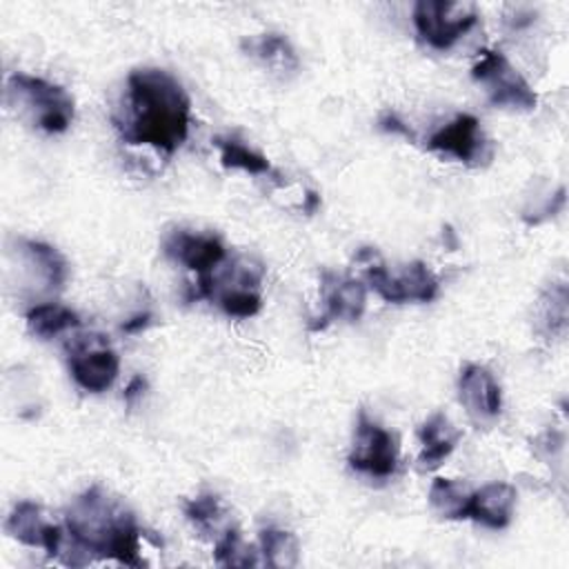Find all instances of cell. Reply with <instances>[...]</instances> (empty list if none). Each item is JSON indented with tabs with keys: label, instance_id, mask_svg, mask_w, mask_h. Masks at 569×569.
<instances>
[{
	"label": "cell",
	"instance_id": "25",
	"mask_svg": "<svg viewBox=\"0 0 569 569\" xmlns=\"http://www.w3.org/2000/svg\"><path fill=\"white\" fill-rule=\"evenodd\" d=\"M213 298L218 300V307L231 318H251L262 307L258 289H222Z\"/></svg>",
	"mask_w": 569,
	"mask_h": 569
},
{
	"label": "cell",
	"instance_id": "4",
	"mask_svg": "<svg viewBox=\"0 0 569 569\" xmlns=\"http://www.w3.org/2000/svg\"><path fill=\"white\" fill-rule=\"evenodd\" d=\"M356 262L362 264L367 284L385 302H431L440 291L438 276L422 260H413L405 264L398 273H393L385 267L376 249L362 247L356 253Z\"/></svg>",
	"mask_w": 569,
	"mask_h": 569
},
{
	"label": "cell",
	"instance_id": "15",
	"mask_svg": "<svg viewBox=\"0 0 569 569\" xmlns=\"http://www.w3.org/2000/svg\"><path fill=\"white\" fill-rule=\"evenodd\" d=\"M16 253L29 267V273L36 276L47 289L58 291L64 287L69 267L56 247L31 238H16Z\"/></svg>",
	"mask_w": 569,
	"mask_h": 569
},
{
	"label": "cell",
	"instance_id": "8",
	"mask_svg": "<svg viewBox=\"0 0 569 569\" xmlns=\"http://www.w3.org/2000/svg\"><path fill=\"white\" fill-rule=\"evenodd\" d=\"M398 453L400 445L396 433L380 427L360 409L353 429V445L347 458L349 467L371 478H389L398 467Z\"/></svg>",
	"mask_w": 569,
	"mask_h": 569
},
{
	"label": "cell",
	"instance_id": "10",
	"mask_svg": "<svg viewBox=\"0 0 569 569\" xmlns=\"http://www.w3.org/2000/svg\"><path fill=\"white\" fill-rule=\"evenodd\" d=\"M427 149L456 158L467 167H482L493 156L491 142L485 138L478 118L471 113H458L453 120L433 131L427 140Z\"/></svg>",
	"mask_w": 569,
	"mask_h": 569
},
{
	"label": "cell",
	"instance_id": "24",
	"mask_svg": "<svg viewBox=\"0 0 569 569\" xmlns=\"http://www.w3.org/2000/svg\"><path fill=\"white\" fill-rule=\"evenodd\" d=\"M256 551L242 545L240 531L236 527H227L213 545V560L224 567H249L256 565Z\"/></svg>",
	"mask_w": 569,
	"mask_h": 569
},
{
	"label": "cell",
	"instance_id": "13",
	"mask_svg": "<svg viewBox=\"0 0 569 569\" xmlns=\"http://www.w3.org/2000/svg\"><path fill=\"white\" fill-rule=\"evenodd\" d=\"M516 489L509 482H489L469 496L467 518L489 529H505L513 518Z\"/></svg>",
	"mask_w": 569,
	"mask_h": 569
},
{
	"label": "cell",
	"instance_id": "7",
	"mask_svg": "<svg viewBox=\"0 0 569 569\" xmlns=\"http://www.w3.org/2000/svg\"><path fill=\"white\" fill-rule=\"evenodd\" d=\"M482 56L471 67V78L485 87L489 102L516 111H531L538 104L536 91L511 67L505 53L496 49H482Z\"/></svg>",
	"mask_w": 569,
	"mask_h": 569
},
{
	"label": "cell",
	"instance_id": "21",
	"mask_svg": "<svg viewBox=\"0 0 569 569\" xmlns=\"http://www.w3.org/2000/svg\"><path fill=\"white\" fill-rule=\"evenodd\" d=\"M260 551L264 562L276 569H291L300 560V545L298 538L280 527H264L258 533Z\"/></svg>",
	"mask_w": 569,
	"mask_h": 569
},
{
	"label": "cell",
	"instance_id": "11",
	"mask_svg": "<svg viewBox=\"0 0 569 569\" xmlns=\"http://www.w3.org/2000/svg\"><path fill=\"white\" fill-rule=\"evenodd\" d=\"M320 296L325 311L318 322L311 325L313 331H322L333 320L353 322L365 313L367 307V284L351 276H340L333 271H322Z\"/></svg>",
	"mask_w": 569,
	"mask_h": 569
},
{
	"label": "cell",
	"instance_id": "29",
	"mask_svg": "<svg viewBox=\"0 0 569 569\" xmlns=\"http://www.w3.org/2000/svg\"><path fill=\"white\" fill-rule=\"evenodd\" d=\"M147 389V380L142 376H133L129 380V385L124 387V400L127 402H133L138 396H142V391Z\"/></svg>",
	"mask_w": 569,
	"mask_h": 569
},
{
	"label": "cell",
	"instance_id": "5",
	"mask_svg": "<svg viewBox=\"0 0 569 569\" xmlns=\"http://www.w3.org/2000/svg\"><path fill=\"white\" fill-rule=\"evenodd\" d=\"M162 251L178 264L187 267L189 271H196L198 280L187 300L213 298V271L227 258V249L218 236L189 229H173L164 236Z\"/></svg>",
	"mask_w": 569,
	"mask_h": 569
},
{
	"label": "cell",
	"instance_id": "12",
	"mask_svg": "<svg viewBox=\"0 0 569 569\" xmlns=\"http://www.w3.org/2000/svg\"><path fill=\"white\" fill-rule=\"evenodd\" d=\"M458 398L469 418L487 425L500 416L502 391L491 371L482 365H465L458 376Z\"/></svg>",
	"mask_w": 569,
	"mask_h": 569
},
{
	"label": "cell",
	"instance_id": "18",
	"mask_svg": "<svg viewBox=\"0 0 569 569\" xmlns=\"http://www.w3.org/2000/svg\"><path fill=\"white\" fill-rule=\"evenodd\" d=\"M51 522L44 520L42 507L31 500H20L13 505L4 520V531L27 547H44L47 529Z\"/></svg>",
	"mask_w": 569,
	"mask_h": 569
},
{
	"label": "cell",
	"instance_id": "19",
	"mask_svg": "<svg viewBox=\"0 0 569 569\" xmlns=\"http://www.w3.org/2000/svg\"><path fill=\"white\" fill-rule=\"evenodd\" d=\"M24 320H27L29 333L38 336L42 340H49L62 331L80 327V316L73 309H69L64 305H56V302H44V305L31 307L27 311Z\"/></svg>",
	"mask_w": 569,
	"mask_h": 569
},
{
	"label": "cell",
	"instance_id": "20",
	"mask_svg": "<svg viewBox=\"0 0 569 569\" xmlns=\"http://www.w3.org/2000/svg\"><path fill=\"white\" fill-rule=\"evenodd\" d=\"M469 491L451 478H433L429 487V505L445 520H467Z\"/></svg>",
	"mask_w": 569,
	"mask_h": 569
},
{
	"label": "cell",
	"instance_id": "14",
	"mask_svg": "<svg viewBox=\"0 0 569 569\" xmlns=\"http://www.w3.org/2000/svg\"><path fill=\"white\" fill-rule=\"evenodd\" d=\"M462 433L453 427V422L442 413H431L420 427H418V440L422 445L418 456V469L420 471H433L438 469L456 449Z\"/></svg>",
	"mask_w": 569,
	"mask_h": 569
},
{
	"label": "cell",
	"instance_id": "30",
	"mask_svg": "<svg viewBox=\"0 0 569 569\" xmlns=\"http://www.w3.org/2000/svg\"><path fill=\"white\" fill-rule=\"evenodd\" d=\"M320 209V196H318V191H307V196H305V204H302V211L305 213H316Z\"/></svg>",
	"mask_w": 569,
	"mask_h": 569
},
{
	"label": "cell",
	"instance_id": "28",
	"mask_svg": "<svg viewBox=\"0 0 569 569\" xmlns=\"http://www.w3.org/2000/svg\"><path fill=\"white\" fill-rule=\"evenodd\" d=\"M151 311H142V313H136L133 318H129V320H124L122 322V331L124 333H138V331H142V329H147L149 325H151Z\"/></svg>",
	"mask_w": 569,
	"mask_h": 569
},
{
	"label": "cell",
	"instance_id": "23",
	"mask_svg": "<svg viewBox=\"0 0 569 569\" xmlns=\"http://www.w3.org/2000/svg\"><path fill=\"white\" fill-rule=\"evenodd\" d=\"M184 518L202 533H216L220 529V520H222V502H220V496L218 493H211V491H204V493H198L196 498L187 500L184 502Z\"/></svg>",
	"mask_w": 569,
	"mask_h": 569
},
{
	"label": "cell",
	"instance_id": "2",
	"mask_svg": "<svg viewBox=\"0 0 569 569\" xmlns=\"http://www.w3.org/2000/svg\"><path fill=\"white\" fill-rule=\"evenodd\" d=\"M127 120L118 124L129 144L171 156L189 136L191 100L178 78L158 67L133 69L127 78Z\"/></svg>",
	"mask_w": 569,
	"mask_h": 569
},
{
	"label": "cell",
	"instance_id": "17",
	"mask_svg": "<svg viewBox=\"0 0 569 569\" xmlns=\"http://www.w3.org/2000/svg\"><path fill=\"white\" fill-rule=\"evenodd\" d=\"M213 144L220 151V164L224 169H240V171H247L251 176H271V180L282 184L280 173L271 167V162L260 151L244 144L240 138H236V136H216Z\"/></svg>",
	"mask_w": 569,
	"mask_h": 569
},
{
	"label": "cell",
	"instance_id": "3",
	"mask_svg": "<svg viewBox=\"0 0 569 569\" xmlns=\"http://www.w3.org/2000/svg\"><path fill=\"white\" fill-rule=\"evenodd\" d=\"M4 100L47 133L67 131L76 116L73 98L60 84L29 73H11L7 78Z\"/></svg>",
	"mask_w": 569,
	"mask_h": 569
},
{
	"label": "cell",
	"instance_id": "22",
	"mask_svg": "<svg viewBox=\"0 0 569 569\" xmlns=\"http://www.w3.org/2000/svg\"><path fill=\"white\" fill-rule=\"evenodd\" d=\"M540 327L547 338L562 336L567 329V284L553 282L540 298Z\"/></svg>",
	"mask_w": 569,
	"mask_h": 569
},
{
	"label": "cell",
	"instance_id": "1",
	"mask_svg": "<svg viewBox=\"0 0 569 569\" xmlns=\"http://www.w3.org/2000/svg\"><path fill=\"white\" fill-rule=\"evenodd\" d=\"M140 538L142 529L136 516L93 485L76 496L64 513V542L58 560L80 567L91 558H111L120 565L142 567Z\"/></svg>",
	"mask_w": 569,
	"mask_h": 569
},
{
	"label": "cell",
	"instance_id": "26",
	"mask_svg": "<svg viewBox=\"0 0 569 569\" xmlns=\"http://www.w3.org/2000/svg\"><path fill=\"white\" fill-rule=\"evenodd\" d=\"M562 207H565V187H558V191L553 196L549 193L542 202L527 204L522 209V220L527 224H540V222L553 218Z\"/></svg>",
	"mask_w": 569,
	"mask_h": 569
},
{
	"label": "cell",
	"instance_id": "16",
	"mask_svg": "<svg viewBox=\"0 0 569 569\" xmlns=\"http://www.w3.org/2000/svg\"><path fill=\"white\" fill-rule=\"evenodd\" d=\"M240 49L249 58L258 60L271 73L289 76V73H296L300 69L298 53H296L293 44L287 40V36H282V33L264 31V33L247 36V38H242Z\"/></svg>",
	"mask_w": 569,
	"mask_h": 569
},
{
	"label": "cell",
	"instance_id": "27",
	"mask_svg": "<svg viewBox=\"0 0 569 569\" xmlns=\"http://www.w3.org/2000/svg\"><path fill=\"white\" fill-rule=\"evenodd\" d=\"M378 127H380L382 131H387V133L405 136L407 140H413V138H416L413 131L409 129V124H405V122L398 118V113H393V111H385V113L380 116V120H378Z\"/></svg>",
	"mask_w": 569,
	"mask_h": 569
},
{
	"label": "cell",
	"instance_id": "9",
	"mask_svg": "<svg viewBox=\"0 0 569 569\" xmlns=\"http://www.w3.org/2000/svg\"><path fill=\"white\" fill-rule=\"evenodd\" d=\"M69 371L80 389L102 393L118 378L120 358L102 333H82L69 347Z\"/></svg>",
	"mask_w": 569,
	"mask_h": 569
},
{
	"label": "cell",
	"instance_id": "6",
	"mask_svg": "<svg viewBox=\"0 0 569 569\" xmlns=\"http://www.w3.org/2000/svg\"><path fill=\"white\" fill-rule=\"evenodd\" d=\"M476 22L478 9L473 2L418 0L413 4V24L420 40L438 51L451 49Z\"/></svg>",
	"mask_w": 569,
	"mask_h": 569
}]
</instances>
